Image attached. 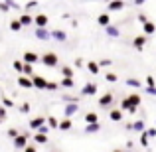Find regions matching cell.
<instances>
[{
  "label": "cell",
  "instance_id": "6da1fadb",
  "mask_svg": "<svg viewBox=\"0 0 156 152\" xmlns=\"http://www.w3.org/2000/svg\"><path fill=\"white\" fill-rule=\"evenodd\" d=\"M40 61H42L44 67H57V65H59V57L53 51H48V53H44V55H40Z\"/></svg>",
  "mask_w": 156,
  "mask_h": 152
},
{
  "label": "cell",
  "instance_id": "7a4b0ae2",
  "mask_svg": "<svg viewBox=\"0 0 156 152\" xmlns=\"http://www.w3.org/2000/svg\"><path fill=\"white\" fill-rule=\"evenodd\" d=\"M30 138H32L30 133H20L18 136L12 140V142H14V148H16V150H24V148L28 146V142H30Z\"/></svg>",
  "mask_w": 156,
  "mask_h": 152
},
{
  "label": "cell",
  "instance_id": "3957f363",
  "mask_svg": "<svg viewBox=\"0 0 156 152\" xmlns=\"http://www.w3.org/2000/svg\"><path fill=\"white\" fill-rule=\"evenodd\" d=\"M81 109L79 103H65L63 105V118H71L73 115H77Z\"/></svg>",
  "mask_w": 156,
  "mask_h": 152
},
{
  "label": "cell",
  "instance_id": "277c9868",
  "mask_svg": "<svg viewBox=\"0 0 156 152\" xmlns=\"http://www.w3.org/2000/svg\"><path fill=\"white\" fill-rule=\"evenodd\" d=\"M46 85H48V79H46V77L38 75V73H36V75L32 77V87H34V89H40V91H46Z\"/></svg>",
  "mask_w": 156,
  "mask_h": 152
},
{
  "label": "cell",
  "instance_id": "5b68a950",
  "mask_svg": "<svg viewBox=\"0 0 156 152\" xmlns=\"http://www.w3.org/2000/svg\"><path fill=\"white\" fill-rule=\"evenodd\" d=\"M97 83H91V81H89V83H85L83 85V89H81V97H93V95H97Z\"/></svg>",
  "mask_w": 156,
  "mask_h": 152
},
{
  "label": "cell",
  "instance_id": "8992f818",
  "mask_svg": "<svg viewBox=\"0 0 156 152\" xmlns=\"http://www.w3.org/2000/svg\"><path fill=\"white\" fill-rule=\"evenodd\" d=\"M34 36L40 40V42H50V40H51V34H50V30H48V28H36V30H34Z\"/></svg>",
  "mask_w": 156,
  "mask_h": 152
},
{
  "label": "cell",
  "instance_id": "52a82bcc",
  "mask_svg": "<svg viewBox=\"0 0 156 152\" xmlns=\"http://www.w3.org/2000/svg\"><path fill=\"white\" fill-rule=\"evenodd\" d=\"M40 61V55L36 51H26L22 55V63H26V65H34V63H38Z\"/></svg>",
  "mask_w": 156,
  "mask_h": 152
},
{
  "label": "cell",
  "instance_id": "ba28073f",
  "mask_svg": "<svg viewBox=\"0 0 156 152\" xmlns=\"http://www.w3.org/2000/svg\"><path fill=\"white\" fill-rule=\"evenodd\" d=\"M48 24H50V18H48V14L40 12L38 16H34V26H36V28H48Z\"/></svg>",
  "mask_w": 156,
  "mask_h": 152
},
{
  "label": "cell",
  "instance_id": "9c48e42d",
  "mask_svg": "<svg viewBox=\"0 0 156 152\" xmlns=\"http://www.w3.org/2000/svg\"><path fill=\"white\" fill-rule=\"evenodd\" d=\"M121 10H125V2L122 0H113V2L107 4V14L109 12H121Z\"/></svg>",
  "mask_w": 156,
  "mask_h": 152
},
{
  "label": "cell",
  "instance_id": "30bf717a",
  "mask_svg": "<svg viewBox=\"0 0 156 152\" xmlns=\"http://www.w3.org/2000/svg\"><path fill=\"white\" fill-rule=\"evenodd\" d=\"M50 34H51V40H55V42H61V44L67 42V34H65L61 28H55V30H51Z\"/></svg>",
  "mask_w": 156,
  "mask_h": 152
},
{
  "label": "cell",
  "instance_id": "8fae6325",
  "mask_svg": "<svg viewBox=\"0 0 156 152\" xmlns=\"http://www.w3.org/2000/svg\"><path fill=\"white\" fill-rule=\"evenodd\" d=\"M113 105V93H105V95L99 97V107L101 109H109Z\"/></svg>",
  "mask_w": 156,
  "mask_h": 152
},
{
  "label": "cell",
  "instance_id": "7c38bea8",
  "mask_svg": "<svg viewBox=\"0 0 156 152\" xmlns=\"http://www.w3.org/2000/svg\"><path fill=\"white\" fill-rule=\"evenodd\" d=\"M146 42H148V38H146V36H136V38L133 40V46H134V50L142 51V48L146 46Z\"/></svg>",
  "mask_w": 156,
  "mask_h": 152
},
{
  "label": "cell",
  "instance_id": "4fadbf2b",
  "mask_svg": "<svg viewBox=\"0 0 156 152\" xmlns=\"http://www.w3.org/2000/svg\"><path fill=\"white\" fill-rule=\"evenodd\" d=\"M126 101H129L130 109H138V107H140V95H138V93H130V95L126 97Z\"/></svg>",
  "mask_w": 156,
  "mask_h": 152
},
{
  "label": "cell",
  "instance_id": "5bb4252c",
  "mask_svg": "<svg viewBox=\"0 0 156 152\" xmlns=\"http://www.w3.org/2000/svg\"><path fill=\"white\" fill-rule=\"evenodd\" d=\"M44 125H46V118H44V117H36V118H32V121H30V130H34V133H36V130H38L40 126H44Z\"/></svg>",
  "mask_w": 156,
  "mask_h": 152
},
{
  "label": "cell",
  "instance_id": "9a60e30c",
  "mask_svg": "<svg viewBox=\"0 0 156 152\" xmlns=\"http://www.w3.org/2000/svg\"><path fill=\"white\" fill-rule=\"evenodd\" d=\"M142 32H144L142 36H146V38H148V36H152L154 32H156V24H154V22H150V20H148L146 24H142Z\"/></svg>",
  "mask_w": 156,
  "mask_h": 152
},
{
  "label": "cell",
  "instance_id": "2e32d148",
  "mask_svg": "<svg viewBox=\"0 0 156 152\" xmlns=\"http://www.w3.org/2000/svg\"><path fill=\"white\" fill-rule=\"evenodd\" d=\"M97 24H99V26H103V28L111 26V14H107V12L99 14V16H97Z\"/></svg>",
  "mask_w": 156,
  "mask_h": 152
},
{
  "label": "cell",
  "instance_id": "e0dca14e",
  "mask_svg": "<svg viewBox=\"0 0 156 152\" xmlns=\"http://www.w3.org/2000/svg\"><path fill=\"white\" fill-rule=\"evenodd\" d=\"M105 34L109 36V38H115V40H117L119 36H121V30H119V26H113V24H111V26L105 28Z\"/></svg>",
  "mask_w": 156,
  "mask_h": 152
},
{
  "label": "cell",
  "instance_id": "ac0fdd59",
  "mask_svg": "<svg viewBox=\"0 0 156 152\" xmlns=\"http://www.w3.org/2000/svg\"><path fill=\"white\" fill-rule=\"evenodd\" d=\"M73 75H75L73 67H69V65H61V79H73Z\"/></svg>",
  "mask_w": 156,
  "mask_h": 152
},
{
  "label": "cell",
  "instance_id": "d6986e66",
  "mask_svg": "<svg viewBox=\"0 0 156 152\" xmlns=\"http://www.w3.org/2000/svg\"><path fill=\"white\" fill-rule=\"evenodd\" d=\"M18 85L22 89H34V87H32V79H30V77H24V75L18 77Z\"/></svg>",
  "mask_w": 156,
  "mask_h": 152
},
{
  "label": "cell",
  "instance_id": "ffe728a7",
  "mask_svg": "<svg viewBox=\"0 0 156 152\" xmlns=\"http://www.w3.org/2000/svg\"><path fill=\"white\" fill-rule=\"evenodd\" d=\"M85 122H87V125H95V122H99V115H97L95 111H89V113L85 115Z\"/></svg>",
  "mask_w": 156,
  "mask_h": 152
},
{
  "label": "cell",
  "instance_id": "44dd1931",
  "mask_svg": "<svg viewBox=\"0 0 156 152\" xmlns=\"http://www.w3.org/2000/svg\"><path fill=\"white\" fill-rule=\"evenodd\" d=\"M18 22L22 24V28L24 26H32V24H34V16H30V14H22L18 18Z\"/></svg>",
  "mask_w": 156,
  "mask_h": 152
},
{
  "label": "cell",
  "instance_id": "7402d4cb",
  "mask_svg": "<svg viewBox=\"0 0 156 152\" xmlns=\"http://www.w3.org/2000/svg\"><path fill=\"white\" fill-rule=\"evenodd\" d=\"M122 117H125V115H122L121 109H111L109 111V118L111 121H122Z\"/></svg>",
  "mask_w": 156,
  "mask_h": 152
},
{
  "label": "cell",
  "instance_id": "603a6c76",
  "mask_svg": "<svg viewBox=\"0 0 156 152\" xmlns=\"http://www.w3.org/2000/svg\"><path fill=\"white\" fill-rule=\"evenodd\" d=\"M101 130V122H95V125H85V134H97Z\"/></svg>",
  "mask_w": 156,
  "mask_h": 152
},
{
  "label": "cell",
  "instance_id": "cb8c5ba5",
  "mask_svg": "<svg viewBox=\"0 0 156 152\" xmlns=\"http://www.w3.org/2000/svg\"><path fill=\"white\" fill-rule=\"evenodd\" d=\"M71 126H73V121H71V118H63V121H59L57 129H59V130H71Z\"/></svg>",
  "mask_w": 156,
  "mask_h": 152
},
{
  "label": "cell",
  "instance_id": "d4e9b609",
  "mask_svg": "<svg viewBox=\"0 0 156 152\" xmlns=\"http://www.w3.org/2000/svg\"><path fill=\"white\" fill-rule=\"evenodd\" d=\"M85 65H87V69H89V73H93V75H97V73H99L101 71V69H99V65H97V61H87V63H85Z\"/></svg>",
  "mask_w": 156,
  "mask_h": 152
},
{
  "label": "cell",
  "instance_id": "484cf974",
  "mask_svg": "<svg viewBox=\"0 0 156 152\" xmlns=\"http://www.w3.org/2000/svg\"><path fill=\"white\" fill-rule=\"evenodd\" d=\"M59 87L61 89H73V87H75V81H73V79H61Z\"/></svg>",
  "mask_w": 156,
  "mask_h": 152
},
{
  "label": "cell",
  "instance_id": "4316f807",
  "mask_svg": "<svg viewBox=\"0 0 156 152\" xmlns=\"http://www.w3.org/2000/svg\"><path fill=\"white\" fill-rule=\"evenodd\" d=\"M133 130H136V133H144V130H146L144 121H134L133 122Z\"/></svg>",
  "mask_w": 156,
  "mask_h": 152
},
{
  "label": "cell",
  "instance_id": "83f0119b",
  "mask_svg": "<svg viewBox=\"0 0 156 152\" xmlns=\"http://www.w3.org/2000/svg\"><path fill=\"white\" fill-rule=\"evenodd\" d=\"M61 101H65V103H79V95H69V93H65V95H61Z\"/></svg>",
  "mask_w": 156,
  "mask_h": 152
},
{
  "label": "cell",
  "instance_id": "f1b7e54d",
  "mask_svg": "<svg viewBox=\"0 0 156 152\" xmlns=\"http://www.w3.org/2000/svg\"><path fill=\"white\" fill-rule=\"evenodd\" d=\"M46 125H48V129H57V125H59V118L48 117V118H46Z\"/></svg>",
  "mask_w": 156,
  "mask_h": 152
},
{
  "label": "cell",
  "instance_id": "f546056e",
  "mask_svg": "<svg viewBox=\"0 0 156 152\" xmlns=\"http://www.w3.org/2000/svg\"><path fill=\"white\" fill-rule=\"evenodd\" d=\"M32 138L36 140V144H46V142H48V136H44V134H38V133L32 134Z\"/></svg>",
  "mask_w": 156,
  "mask_h": 152
},
{
  "label": "cell",
  "instance_id": "4dcf8cb0",
  "mask_svg": "<svg viewBox=\"0 0 156 152\" xmlns=\"http://www.w3.org/2000/svg\"><path fill=\"white\" fill-rule=\"evenodd\" d=\"M125 85H129V87H140V81L134 79V77H129V79H125Z\"/></svg>",
  "mask_w": 156,
  "mask_h": 152
},
{
  "label": "cell",
  "instance_id": "1f68e13d",
  "mask_svg": "<svg viewBox=\"0 0 156 152\" xmlns=\"http://www.w3.org/2000/svg\"><path fill=\"white\" fill-rule=\"evenodd\" d=\"M105 81H107V83H117L119 75H117V73H105Z\"/></svg>",
  "mask_w": 156,
  "mask_h": 152
},
{
  "label": "cell",
  "instance_id": "d6a6232c",
  "mask_svg": "<svg viewBox=\"0 0 156 152\" xmlns=\"http://www.w3.org/2000/svg\"><path fill=\"white\" fill-rule=\"evenodd\" d=\"M8 28H10L12 32H20V30H22V24H20L18 20H12V22H10V26H8Z\"/></svg>",
  "mask_w": 156,
  "mask_h": 152
},
{
  "label": "cell",
  "instance_id": "836d02e7",
  "mask_svg": "<svg viewBox=\"0 0 156 152\" xmlns=\"http://www.w3.org/2000/svg\"><path fill=\"white\" fill-rule=\"evenodd\" d=\"M57 89H59V83H57V81H48L46 91H57Z\"/></svg>",
  "mask_w": 156,
  "mask_h": 152
},
{
  "label": "cell",
  "instance_id": "e575fe53",
  "mask_svg": "<svg viewBox=\"0 0 156 152\" xmlns=\"http://www.w3.org/2000/svg\"><path fill=\"white\" fill-rule=\"evenodd\" d=\"M2 107L4 109H12V107H14V101H12L10 97H2Z\"/></svg>",
  "mask_w": 156,
  "mask_h": 152
},
{
  "label": "cell",
  "instance_id": "d590c367",
  "mask_svg": "<svg viewBox=\"0 0 156 152\" xmlns=\"http://www.w3.org/2000/svg\"><path fill=\"white\" fill-rule=\"evenodd\" d=\"M6 134H8V136L12 138V140H14V138H16V136L20 134V130H18V129H14V126H10V129L6 130Z\"/></svg>",
  "mask_w": 156,
  "mask_h": 152
},
{
  "label": "cell",
  "instance_id": "8d00e7d4",
  "mask_svg": "<svg viewBox=\"0 0 156 152\" xmlns=\"http://www.w3.org/2000/svg\"><path fill=\"white\" fill-rule=\"evenodd\" d=\"M30 109H32L30 103H22V105H20V113H22V115H28V113H30Z\"/></svg>",
  "mask_w": 156,
  "mask_h": 152
},
{
  "label": "cell",
  "instance_id": "74e56055",
  "mask_svg": "<svg viewBox=\"0 0 156 152\" xmlns=\"http://www.w3.org/2000/svg\"><path fill=\"white\" fill-rule=\"evenodd\" d=\"M144 133H146V136H148V140L150 138H156V126H150V129H146Z\"/></svg>",
  "mask_w": 156,
  "mask_h": 152
},
{
  "label": "cell",
  "instance_id": "f35d334b",
  "mask_svg": "<svg viewBox=\"0 0 156 152\" xmlns=\"http://www.w3.org/2000/svg\"><path fill=\"white\" fill-rule=\"evenodd\" d=\"M140 146L142 148L148 146V136H146V133H140Z\"/></svg>",
  "mask_w": 156,
  "mask_h": 152
},
{
  "label": "cell",
  "instance_id": "ab89813d",
  "mask_svg": "<svg viewBox=\"0 0 156 152\" xmlns=\"http://www.w3.org/2000/svg\"><path fill=\"white\" fill-rule=\"evenodd\" d=\"M111 63H113L111 59H99V61H97V65H99V69H101V67H111Z\"/></svg>",
  "mask_w": 156,
  "mask_h": 152
},
{
  "label": "cell",
  "instance_id": "60d3db41",
  "mask_svg": "<svg viewBox=\"0 0 156 152\" xmlns=\"http://www.w3.org/2000/svg\"><path fill=\"white\" fill-rule=\"evenodd\" d=\"M12 8H10V2H0V12H4V14H6V12H10Z\"/></svg>",
  "mask_w": 156,
  "mask_h": 152
},
{
  "label": "cell",
  "instance_id": "b9f144b4",
  "mask_svg": "<svg viewBox=\"0 0 156 152\" xmlns=\"http://www.w3.org/2000/svg\"><path fill=\"white\" fill-rule=\"evenodd\" d=\"M6 117H8V113H6V109H4L2 105H0V125H2L4 121H6Z\"/></svg>",
  "mask_w": 156,
  "mask_h": 152
},
{
  "label": "cell",
  "instance_id": "7bdbcfd3",
  "mask_svg": "<svg viewBox=\"0 0 156 152\" xmlns=\"http://www.w3.org/2000/svg\"><path fill=\"white\" fill-rule=\"evenodd\" d=\"M22 67H24V63H22L20 59H16V61H14V69H16L18 73H22Z\"/></svg>",
  "mask_w": 156,
  "mask_h": 152
},
{
  "label": "cell",
  "instance_id": "ee69618b",
  "mask_svg": "<svg viewBox=\"0 0 156 152\" xmlns=\"http://www.w3.org/2000/svg\"><path fill=\"white\" fill-rule=\"evenodd\" d=\"M146 87H156L154 77H152V75H148V77H146Z\"/></svg>",
  "mask_w": 156,
  "mask_h": 152
},
{
  "label": "cell",
  "instance_id": "f6af8a7d",
  "mask_svg": "<svg viewBox=\"0 0 156 152\" xmlns=\"http://www.w3.org/2000/svg\"><path fill=\"white\" fill-rule=\"evenodd\" d=\"M73 63H75V67H77V69H79V67H83V65H85V61L81 59V57H75V61H73Z\"/></svg>",
  "mask_w": 156,
  "mask_h": 152
},
{
  "label": "cell",
  "instance_id": "bcb514c9",
  "mask_svg": "<svg viewBox=\"0 0 156 152\" xmlns=\"http://www.w3.org/2000/svg\"><path fill=\"white\" fill-rule=\"evenodd\" d=\"M138 22H140V24H146V22H148L146 14H142V12H140V14H138Z\"/></svg>",
  "mask_w": 156,
  "mask_h": 152
},
{
  "label": "cell",
  "instance_id": "7dc6e473",
  "mask_svg": "<svg viewBox=\"0 0 156 152\" xmlns=\"http://www.w3.org/2000/svg\"><path fill=\"white\" fill-rule=\"evenodd\" d=\"M144 91L148 93V95H156V87H146Z\"/></svg>",
  "mask_w": 156,
  "mask_h": 152
},
{
  "label": "cell",
  "instance_id": "c3c4849f",
  "mask_svg": "<svg viewBox=\"0 0 156 152\" xmlns=\"http://www.w3.org/2000/svg\"><path fill=\"white\" fill-rule=\"evenodd\" d=\"M22 152H38V150H36V146H30V144H28V146H26V148H24Z\"/></svg>",
  "mask_w": 156,
  "mask_h": 152
},
{
  "label": "cell",
  "instance_id": "681fc988",
  "mask_svg": "<svg viewBox=\"0 0 156 152\" xmlns=\"http://www.w3.org/2000/svg\"><path fill=\"white\" fill-rule=\"evenodd\" d=\"M142 4H144V0H134V6H138V8H140Z\"/></svg>",
  "mask_w": 156,
  "mask_h": 152
},
{
  "label": "cell",
  "instance_id": "f907efd6",
  "mask_svg": "<svg viewBox=\"0 0 156 152\" xmlns=\"http://www.w3.org/2000/svg\"><path fill=\"white\" fill-rule=\"evenodd\" d=\"M125 129L126 130H133V122H125Z\"/></svg>",
  "mask_w": 156,
  "mask_h": 152
},
{
  "label": "cell",
  "instance_id": "816d5d0a",
  "mask_svg": "<svg viewBox=\"0 0 156 152\" xmlns=\"http://www.w3.org/2000/svg\"><path fill=\"white\" fill-rule=\"evenodd\" d=\"M113 152H125V150H121V148H115Z\"/></svg>",
  "mask_w": 156,
  "mask_h": 152
}]
</instances>
